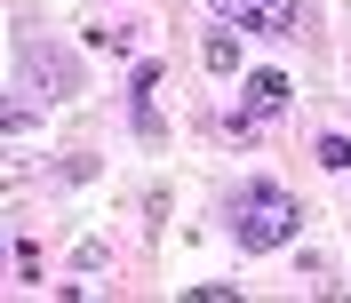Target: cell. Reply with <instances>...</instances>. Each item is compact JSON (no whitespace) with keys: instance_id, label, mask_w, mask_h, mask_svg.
<instances>
[{"instance_id":"cell-4","label":"cell","mask_w":351,"mask_h":303,"mask_svg":"<svg viewBox=\"0 0 351 303\" xmlns=\"http://www.w3.org/2000/svg\"><path fill=\"white\" fill-rule=\"evenodd\" d=\"M136 128L160 136V64H136Z\"/></svg>"},{"instance_id":"cell-5","label":"cell","mask_w":351,"mask_h":303,"mask_svg":"<svg viewBox=\"0 0 351 303\" xmlns=\"http://www.w3.org/2000/svg\"><path fill=\"white\" fill-rule=\"evenodd\" d=\"M24 64H32V80H48V96H72V64L56 48H24Z\"/></svg>"},{"instance_id":"cell-6","label":"cell","mask_w":351,"mask_h":303,"mask_svg":"<svg viewBox=\"0 0 351 303\" xmlns=\"http://www.w3.org/2000/svg\"><path fill=\"white\" fill-rule=\"evenodd\" d=\"M208 72H240V40L232 32H208Z\"/></svg>"},{"instance_id":"cell-3","label":"cell","mask_w":351,"mask_h":303,"mask_svg":"<svg viewBox=\"0 0 351 303\" xmlns=\"http://www.w3.org/2000/svg\"><path fill=\"white\" fill-rule=\"evenodd\" d=\"M287 96H295V80L287 72H247V120H263V112H280ZM240 120V128H247Z\"/></svg>"},{"instance_id":"cell-7","label":"cell","mask_w":351,"mask_h":303,"mask_svg":"<svg viewBox=\"0 0 351 303\" xmlns=\"http://www.w3.org/2000/svg\"><path fill=\"white\" fill-rule=\"evenodd\" d=\"M319 168H351V144H343V136H319Z\"/></svg>"},{"instance_id":"cell-2","label":"cell","mask_w":351,"mask_h":303,"mask_svg":"<svg viewBox=\"0 0 351 303\" xmlns=\"http://www.w3.org/2000/svg\"><path fill=\"white\" fill-rule=\"evenodd\" d=\"M223 24H247V32H271V40H287V32H304V0H208Z\"/></svg>"},{"instance_id":"cell-1","label":"cell","mask_w":351,"mask_h":303,"mask_svg":"<svg viewBox=\"0 0 351 303\" xmlns=\"http://www.w3.org/2000/svg\"><path fill=\"white\" fill-rule=\"evenodd\" d=\"M304 232V208H295V192H280V184H247V192H232V239L240 247H287V239Z\"/></svg>"}]
</instances>
